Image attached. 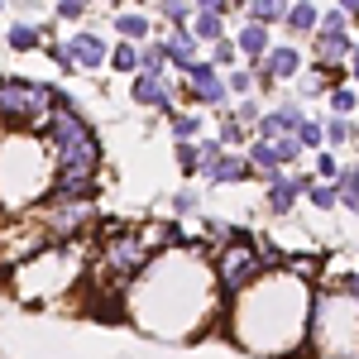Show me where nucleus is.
<instances>
[{"label":"nucleus","instance_id":"nucleus-1","mask_svg":"<svg viewBox=\"0 0 359 359\" xmlns=\"http://www.w3.org/2000/svg\"><path fill=\"white\" fill-rule=\"evenodd\" d=\"M172 306H182L187 335L201 331L206 306H211V287H206V264H201V249L196 245H187V249L177 245V249L154 254L149 269L125 292L130 321L144 326L149 335H163V340H172Z\"/></svg>","mask_w":359,"mask_h":359},{"label":"nucleus","instance_id":"nucleus-2","mask_svg":"<svg viewBox=\"0 0 359 359\" xmlns=\"http://www.w3.org/2000/svg\"><path fill=\"white\" fill-rule=\"evenodd\" d=\"M53 192V158L39 135H0V216H34Z\"/></svg>","mask_w":359,"mask_h":359},{"label":"nucleus","instance_id":"nucleus-3","mask_svg":"<svg viewBox=\"0 0 359 359\" xmlns=\"http://www.w3.org/2000/svg\"><path fill=\"white\" fill-rule=\"evenodd\" d=\"M10 278V292L29 306H53L67 292H77L86 278V240L82 245H48L34 259H25Z\"/></svg>","mask_w":359,"mask_h":359},{"label":"nucleus","instance_id":"nucleus-4","mask_svg":"<svg viewBox=\"0 0 359 359\" xmlns=\"http://www.w3.org/2000/svg\"><path fill=\"white\" fill-rule=\"evenodd\" d=\"M39 139H43L48 158H53V172H101V158H106L101 154V135L72 106L67 91H57V111L48 115V125H43Z\"/></svg>","mask_w":359,"mask_h":359},{"label":"nucleus","instance_id":"nucleus-5","mask_svg":"<svg viewBox=\"0 0 359 359\" xmlns=\"http://www.w3.org/2000/svg\"><path fill=\"white\" fill-rule=\"evenodd\" d=\"M57 111V86L34 77H0V135H43Z\"/></svg>","mask_w":359,"mask_h":359},{"label":"nucleus","instance_id":"nucleus-6","mask_svg":"<svg viewBox=\"0 0 359 359\" xmlns=\"http://www.w3.org/2000/svg\"><path fill=\"white\" fill-rule=\"evenodd\" d=\"M48 230L34 216H0V273H15L25 259H34L39 249H48Z\"/></svg>","mask_w":359,"mask_h":359},{"label":"nucleus","instance_id":"nucleus-7","mask_svg":"<svg viewBox=\"0 0 359 359\" xmlns=\"http://www.w3.org/2000/svg\"><path fill=\"white\" fill-rule=\"evenodd\" d=\"M196 172L211 177V182H245L249 177V158L225 154L216 139H206V144H201V163H196Z\"/></svg>","mask_w":359,"mask_h":359},{"label":"nucleus","instance_id":"nucleus-8","mask_svg":"<svg viewBox=\"0 0 359 359\" xmlns=\"http://www.w3.org/2000/svg\"><path fill=\"white\" fill-rule=\"evenodd\" d=\"M62 53H67V62H72L77 72H101V67L111 62V43H101V34L82 29V34H72V39L62 43Z\"/></svg>","mask_w":359,"mask_h":359},{"label":"nucleus","instance_id":"nucleus-9","mask_svg":"<svg viewBox=\"0 0 359 359\" xmlns=\"http://www.w3.org/2000/svg\"><path fill=\"white\" fill-rule=\"evenodd\" d=\"M182 77H187V96H192V101H206V106H225V101H230L221 72H216L211 62H196V67L182 72Z\"/></svg>","mask_w":359,"mask_h":359},{"label":"nucleus","instance_id":"nucleus-10","mask_svg":"<svg viewBox=\"0 0 359 359\" xmlns=\"http://www.w3.org/2000/svg\"><path fill=\"white\" fill-rule=\"evenodd\" d=\"M130 96H135V106H144V111L172 115V91H168V77H135V82H130Z\"/></svg>","mask_w":359,"mask_h":359},{"label":"nucleus","instance_id":"nucleus-11","mask_svg":"<svg viewBox=\"0 0 359 359\" xmlns=\"http://www.w3.org/2000/svg\"><path fill=\"white\" fill-rule=\"evenodd\" d=\"M297 67H302V57H297V48L278 43V48H269V53H264V67H259V77H264V86H273L278 77H292Z\"/></svg>","mask_w":359,"mask_h":359},{"label":"nucleus","instance_id":"nucleus-12","mask_svg":"<svg viewBox=\"0 0 359 359\" xmlns=\"http://www.w3.org/2000/svg\"><path fill=\"white\" fill-rule=\"evenodd\" d=\"M163 57L177 67V72H187V67H196L201 57H196V39H192V29H172L163 39Z\"/></svg>","mask_w":359,"mask_h":359},{"label":"nucleus","instance_id":"nucleus-13","mask_svg":"<svg viewBox=\"0 0 359 359\" xmlns=\"http://www.w3.org/2000/svg\"><path fill=\"white\" fill-rule=\"evenodd\" d=\"M5 43L15 48V53H34V48H43L48 43V25H10V34H5Z\"/></svg>","mask_w":359,"mask_h":359},{"label":"nucleus","instance_id":"nucleus-14","mask_svg":"<svg viewBox=\"0 0 359 359\" xmlns=\"http://www.w3.org/2000/svg\"><path fill=\"white\" fill-rule=\"evenodd\" d=\"M350 53H355L350 34H326V29H321V39H316V57H321V67H335V62H345Z\"/></svg>","mask_w":359,"mask_h":359},{"label":"nucleus","instance_id":"nucleus-15","mask_svg":"<svg viewBox=\"0 0 359 359\" xmlns=\"http://www.w3.org/2000/svg\"><path fill=\"white\" fill-rule=\"evenodd\" d=\"M221 10H225V5H201V10L192 15V39H196V43H201V39H206V43H211V39L221 43V29H225Z\"/></svg>","mask_w":359,"mask_h":359},{"label":"nucleus","instance_id":"nucleus-16","mask_svg":"<svg viewBox=\"0 0 359 359\" xmlns=\"http://www.w3.org/2000/svg\"><path fill=\"white\" fill-rule=\"evenodd\" d=\"M306 187H311V177H292V182H287V177H278L273 192H269V206H273L278 216H287V211H292V201H297Z\"/></svg>","mask_w":359,"mask_h":359},{"label":"nucleus","instance_id":"nucleus-17","mask_svg":"<svg viewBox=\"0 0 359 359\" xmlns=\"http://www.w3.org/2000/svg\"><path fill=\"white\" fill-rule=\"evenodd\" d=\"M115 25V34H120V39H125V43H144V39H149V15H135V10H120V15H115L111 20Z\"/></svg>","mask_w":359,"mask_h":359},{"label":"nucleus","instance_id":"nucleus-18","mask_svg":"<svg viewBox=\"0 0 359 359\" xmlns=\"http://www.w3.org/2000/svg\"><path fill=\"white\" fill-rule=\"evenodd\" d=\"M168 57H163V43H139V72L135 77H163Z\"/></svg>","mask_w":359,"mask_h":359},{"label":"nucleus","instance_id":"nucleus-19","mask_svg":"<svg viewBox=\"0 0 359 359\" xmlns=\"http://www.w3.org/2000/svg\"><path fill=\"white\" fill-rule=\"evenodd\" d=\"M283 25L292 29V34H306V29H316V25H321V10H316V5H287Z\"/></svg>","mask_w":359,"mask_h":359},{"label":"nucleus","instance_id":"nucleus-20","mask_svg":"<svg viewBox=\"0 0 359 359\" xmlns=\"http://www.w3.org/2000/svg\"><path fill=\"white\" fill-rule=\"evenodd\" d=\"M283 15H287V5H283V0H254V5H249V25H259V29L278 25Z\"/></svg>","mask_w":359,"mask_h":359},{"label":"nucleus","instance_id":"nucleus-21","mask_svg":"<svg viewBox=\"0 0 359 359\" xmlns=\"http://www.w3.org/2000/svg\"><path fill=\"white\" fill-rule=\"evenodd\" d=\"M196 135H201V115H192V111H172V139H177V144H192Z\"/></svg>","mask_w":359,"mask_h":359},{"label":"nucleus","instance_id":"nucleus-22","mask_svg":"<svg viewBox=\"0 0 359 359\" xmlns=\"http://www.w3.org/2000/svg\"><path fill=\"white\" fill-rule=\"evenodd\" d=\"M240 48H245V53L254 57V62H259V57H264V53H269V48H273V43H269V29L249 25L245 34H240Z\"/></svg>","mask_w":359,"mask_h":359},{"label":"nucleus","instance_id":"nucleus-23","mask_svg":"<svg viewBox=\"0 0 359 359\" xmlns=\"http://www.w3.org/2000/svg\"><path fill=\"white\" fill-rule=\"evenodd\" d=\"M335 187H340V201H345L350 211H359V168H340Z\"/></svg>","mask_w":359,"mask_h":359},{"label":"nucleus","instance_id":"nucleus-24","mask_svg":"<svg viewBox=\"0 0 359 359\" xmlns=\"http://www.w3.org/2000/svg\"><path fill=\"white\" fill-rule=\"evenodd\" d=\"M111 67L135 77V72H139V48H135V43H115V48H111Z\"/></svg>","mask_w":359,"mask_h":359},{"label":"nucleus","instance_id":"nucleus-25","mask_svg":"<svg viewBox=\"0 0 359 359\" xmlns=\"http://www.w3.org/2000/svg\"><path fill=\"white\" fill-rule=\"evenodd\" d=\"M306 196H311L321 211H331L335 201H340V187H335V182H311V187H306Z\"/></svg>","mask_w":359,"mask_h":359},{"label":"nucleus","instance_id":"nucleus-26","mask_svg":"<svg viewBox=\"0 0 359 359\" xmlns=\"http://www.w3.org/2000/svg\"><path fill=\"white\" fill-rule=\"evenodd\" d=\"M158 15H163L168 25L187 29V25H192V15H196V10H192V5H158Z\"/></svg>","mask_w":359,"mask_h":359},{"label":"nucleus","instance_id":"nucleus-27","mask_svg":"<svg viewBox=\"0 0 359 359\" xmlns=\"http://www.w3.org/2000/svg\"><path fill=\"white\" fill-rule=\"evenodd\" d=\"M172 158H177V168L196 172V163H201V149H196V144H177V149H172Z\"/></svg>","mask_w":359,"mask_h":359},{"label":"nucleus","instance_id":"nucleus-28","mask_svg":"<svg viewBox=\"0 0 359 359\" xmlns=\"http://www.w3.org/2000/svg\"><path fill=\"white\" fill-rule=\"evenodd\" d=\"M225 82H230V86H225V91H235V96H245L249 86H254V72H249V67H235V72H230Z\"/></svg>","mask_w":359,"mask_h":359},{"label":"nucleus","instance_id":"nucleus-29","mask_svg":"<svg viewBox=\"0 0 359 359\" xmlns=\"http://www.w3.org/2000/svg\"><path fill=\"white\" fill-rule=\"evenodd\" d=\"M350 135H355V125H350V120H331V125L321 130V139H331V144H345Z\"/></svg>","mask_w":359,"mask_h":359},{"label":"nucleus","instance_id":"nucleus-30","mask_svg":"<svg viewBox=\"0 0 359 359\" xmlns=\"http://www.w3.org/2000/svg\"><path fill=\"white\" fill-rule=\"evenodd\" d=\"M331 106H335V111H340V115H345V111H355V106H359V96H355V91H350V86H335Z\"/></svg>","mask_w":359,"mask_h":359},{"label":"nucleus","instance_id":"nucleus-31","mask_svg":"<svg viewBox=\"0 0 359 359\" xmlns=\"http://www.w3.org/2000/svg\"><path fill=\"white\" fill-rule=\"evenodd\" d=\"M302 91H306V96H316V91H326V67H311V72L302 77Z\"/></svg>","mask_w":359,"mask_h":359},{"label":"nucleus","instance_id":"nucleus-32","mask_svg":"<svg viewBox=\"0 0 359 359\" xmlns=\"http://www.w3.org/2000/svg\"><path fill=\"white\" fill-rule=\"evenodd\" d=\"M297 144H321V125H316V120H302V125H297Z\"/></svg>","mask_w":359,"mask_h":359},{"label":"nucleus","instance_id":"nucleus-33","mask_svg":"<svg viewBox=\"0 0 359 359\" xmlns=\"http://www.w3.org/2000/svg\"><path fill=\"white\" fill-rule=\"evenodd\" d=\"M53 15H57V20H86V5H82V0H62Z\"/></svg>","mask_w":359,"mask_h":359},{"label":"nucleus","instance_id":"nucleus-34","mask_svg":"<svg viewBox=\"0 0 359 359\" xmlns=\"http://www.w3.org/2000/svg\"><path fill=\"white\" fill-rule=\"evenodd\" d=\"M172 211H177V216H187V211H196V192H192V187H182V192L172 196Z\"/></svg>","mask_w":359,"mask_h":359},{"label":"nucleus","instance_id":"nucleus-35","mask_svg":"<svg viewBox=\"0 0 359 359\" xmlns=\"http://www.w3.org/2000/svg\"><path fill=\"white\" fill-rule=\"evenodd\" d=\"M230 62H235V48H230V43H216V53H211V67H230Z\"/></svg>","mask_w":359,"mask_h":359},{"label":"nucleus","instance_id":"nucleus-36","mask_svg":"<svg viewBox=\"0 0 359 359\" xmlns=\"http://www.w3.org/2000/svg\"><path fill=\"white\" fill-rule=\"evenodd\" d=\"M240 135H245V130H240L235 120H225V125H221V144H240Z\"/></svg>","mask_w":359,"mask_h":359},{"label":"nucleus","instance_id":"nucleus-37","mask_svg":"<svg viewBox=\"0 0 359 359\" xmlns=\"http://www.w3.org/2000/svg\"><path fill=\"white\" fill-rule=\"evenodd\" d=\"M316 168H321V177H331V182L340 177V163H335L331 154H321V163H316Z\"/></svg>","mask_w":359,"mask_h":359},{"label":"nucleus","instance_id":"nucleus-38","mask_svg":"<svg viewBox=\"0 0 359 359\" xmlns=\"http://www.w3.org/2000/svg\"><path fill=\"white\" fill-rule=\"evenodd\" d=\"M350 57H355V82H359V48H355V53H350Z\"/></svg>","mask_w":359,"mask_h":359}]
</instances>
